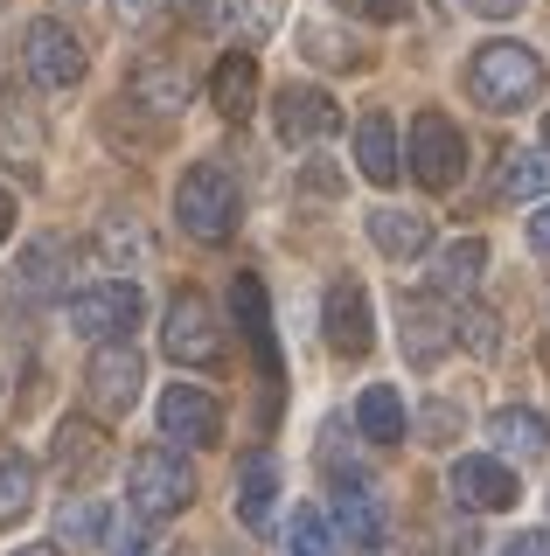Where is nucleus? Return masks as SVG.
I'll use <instances>...</instances> for the list:
<instances>
[{"label": "nucleus", "mask_w": 550, "mask_h": 556, "mask_svg": "<svg viewBox=\"0 0 550 556\" xmlns=\"http://www.w3.org/2000/svg\"><path fill=\"white\" fill-rule=\"evenodd\" d=\"M404 167L418 174V188H433V195H446V188L467 174V139H460V126L446 112H418L411 118V147H404Z\"/></svg>", "instance_id": "nucleus-6"}, {"label": "nucleus", "mask_w": 550, "mask_h": 556, "mask_svg": "<svg viewBox=\"0 0 550 556\" xmlns=\"http://www.w3.org/2000/svg\"><path fill=\"white\" fill-rule=\"evenodd\" d=\"M425 425H433V431H425V439H453V431H446V425H460V410H453V404H433V417H425Z\"/></svg>", "instance_id": "nucleus-34"}, {"label": "nucleus", "mask_w": 550, "mask_h": 556, "mask_svg": "<svg viewBox=\"0 0 550 556\" xmlns=\"http://www.w3.org/2000/svg\"><path fill=\"white\" fill-rule=\"evenodd\" d=\"M140 313H147L140 286H126V278H105V286H84V292H71L63 320H71V334H84V341L118 348V341L133 334V327H140Z\"/></svg>", "instance_id": "nucleus-4"}, {"label": "nucleus", "mask_w": 550, "mask_h": 556, "mask_svg": "<svg viewBox=\"0 0 550 556\" xmlns=\"http://www.w3.org/2000/svg\"><path fill=\"white\" fill-rule=\"evenodd\" d=\"M91 529H105V515H98V508H63L57 515V543H84Z\"/></svg>", "instance_id": "nucleus-31"}, {"label": "nucleus", "mask_w": 550, "mask_h": 556, "mask_svg": "<svg viewBox=\"0 0 550 556\" xmlns=\"http://www.w3.org/2000/svg\"><path fill=\"white\" fill-rule=\"evenodd\" d=\"M286 556H335V529L321 508H293L286 515Z\"/></svg>", "instance_id": "nucleus-28"}, {"label": "nucleus", "mask_w": 550, "mask_h": 556, "mask_svg": "<svg viewBox=\"0 0 550 556\" xmlns=\"http://www.w3.org/2000/svg\"><path fill=\"white\" fill-rule=\"evenodd\" d=\"M161 348H167V362H182V369H216L223 362V320H216V306L202 300L196 286H182L175 300H167Z\"/></svg>", "instance_id": "nucleus-5"}, {"label": "nucleus", "mask_w": 550, "mask_h": 556, "mask_svg": "<svg viewBox=\"0 0 550 556\" xmlns=\"http://www.w3.org/2000/svg\"><path fill=\"white\" fill-rule=\"evenodd\" d=\"M182 91L188 84H182V70L167 56H147L140 70H133V98H140L147 112H182Z\"/></svg>", "instance_id": "nucleus-26"}, {"label": "nucleus", "mask_w": 550, "mask_h": 556, "mask_svg": "<svg viewBox=\"0 0 550 556\" xmlns=\"http://www.w3.org/2000/svg\"><path fill=\"white\" fill-rule=\"evenodd\" d=\"M370 243L384 257H398V265H411V257L433 251V230H425L418 208H370Z\"/></svg>", "instance_id": "nucleus-20"}, {"label": "nucleus", "mask_w": 550, "mask_h": 556, "mask_svg": "<svg viewBox=\"0 0 550 556\" xmlns=\"http://www.w3.org/2000/svg\"><path fill=\"white\" fill-rule=\"evenodd\" d=\"M140 376H147V362L133 355L126 341H118V348H98L91 369H84V404H91L98 425H118V417L140 404Z\"/></svg>", "instance_id": "nucleus-7"}, {"label": "nucleus", "mask_w": 550, "mask_h": 556, "mask_svg": "<svg viewBox=\"0 0 550 556\" xmlns=\"http://www.w3.org/2000/svg\"><path fill=\"white\" fill-rule=\"evenodd\" d=\"M167 8H182L188 22H202V14H210V0H167Z\"/></svg>", "instance_id": "nucleus-39"}, {"label": "nucleus", "mask_w": 550, "mask_h": 556, "mask_svg": "<svg viewBox=\"0 0 550 556\" xmlns=\"http://www.w3.org/2000/svg\"><path fill=\"white\" fill-rule=\"evenodd\" d=\"M446 494H453L460 508H474V515H509L515 501H523V486H515V466L488 459V452H474V459H453Z\"/></svg>", "instance_id": "nucleus-10"}, {"label": "nucleus", "mask_w": 550, "mask_h": 556, "mask_svg": "<svg viewBox=\"0 0 550 556\" xmlns=\"http://www.w3.org/2000/svg\"><path fill=\"white\" fill-rule=\"evenodd\" d=\"M279 22H286V0H223V28L237 42H265Z\"/></svg>", "instance_id": "nucleus-27"}, {"label": "nucleus", "mask_w": 550, "mask_h": 556, "mask_svg": "<svg viewBox=\"0 0 550 556\" xmlns=\"http://www.w3.org/2000/svg\"><path fill=\"white\" fill-rule=\"evenodd\" d=\"M355 167H363V181L390 188L404 174V153H398V126H390L384 112H370L363 126H355Z\"/></svg>", "instance_id": "nucleus-21"}, {"label": "nucleus", "mask_w": 550, "mask_h": 556, "mask_svg": "<svg viewBox=\"0 0 550 556\" xmlns=\"http://www.w3.org/2000/svg\"><path fill=\"white\" fill-rule=\"evenodd\" d=\"M112 14H118V22H147L153 0H112Z\"/></svg>", "instance_id": "nucleus-36"}, {"label": "nucleus", "mask_w": 550, "mask_h": 556, "mask_svg": "<svg viewBox=\"0 0 550 556\" xmlns=\"http://www.w3.org/2000/svg\"><path fill=\"white\" fill-rule=\"evenodd\" d=\"M63 271H71V243H63V237H36L22 251V265H14V300H28V306L57 300Z\"/></svg>", "instance_id": "nucleus-14"}, {"label": "nucleus", "mask_w": 550, "mask_h": 556, "mask_svg": "<svg viewBox=\"0 0 550 556\" xmlns=\"http://www.w3.org/2000/svg\"><path fill=\"white\" fill-rule=\"evenodd\" d=\"M105 556H147V535H140V521H105Z\"/></svg>", "instance_id": "nucleus-30"}, {"label": "nucleus", "mask_w": 550, "mask_h": 556, "mask_svg": "<svg viewBox=\"0 0 550 556\" xmlns=\"http://www.w3.org/2000/svg\"><path fill=\"white\" fill-rule=\"evenodd\" d=\"M502 556H550V529H529V535H515V543Z\"/></svg>", "instance_id": "nucleus-33"}, {"label": "nucleus", "mask_w": 550, "mask_h": 556, "mask_svg": "<svg viewBox=\"0 0 550 556\" xmlns=\"http://www.w3.org/2000/svg\"><path fill=\"white\" fill-rule=\"evenodd\" d=\"M321 334H328L335 355H349V362H363L370 348H376V320H370V292L355 286V278H341V286H328V300H321Z\"/></svg>", "instance_id": "nucleus-11"}, {"label": "nucleus", "mask_w": 550, "mask_h": 556, "mask_svg": "<svg viewBox=\"0 0 550 556\" xmlns=\"http://www.w3.org/2000/svg\"><path fill=\"white\" fill-rule=\"evenodd\" d=\"M8 230H14V195L0 188V243H8Z\"/></svg>", "instance_id": "nucleus-38"}, {"label": "nucleus", "mask_w": 550, "mask_h": 556, "mask_svg": "<svg viewBox=\"0 0 550 556\" xmlns=\"http://www.w3.org/2000/svg\"><path fill=\"white\" fill-rule=\"evenodd\" d=\"M36 508V459L14 445H0V529H14V521H28Z\"/></svg>", "instance_id": "nucleus-25"}, {"label": "nucleus", "mask_w": 550, "mask_h": 556, "mask_svg": "<svg viewBox=\"0 0 550 556\" xmlns=\"http://www.w3.org/2000/svg\"><path fill=\"white\" fill-rule=\"evenodd\" d=\"M341 14H355V22H398L411 0H335Z\"/></svg>", "instance_id": "nucleus-32"}, {"label": "nucleus", "mask_w": 550, "mask_h": 556, "mask_svg": "<svg viewBox=\"0 0 550 556\" xmlns=\"http://www.w3.org/2000/svg\"><path fill=\"white\" fill-rule=\"evenodd\" d=\"M550 188V161L537 147H509L502 161H495V174H488V195L495 202H537Z\"/></svg>", "instance_id": "nucleus-19"}, {"label": "nucleus", "mask_w": 550, "mask_h": 556, "mask_svg": "<svg viewBox=\"0 0 550 556\" xmlns=\"http://www.w3.org/2000/svg\"><path fill=\"white\" fill-rule=\"evenodd\" d=\"M467 98L480 112H523L543 98V63L523 42H480L467 63Z\"/></svg>", "instance_id": "nucleus-1"}, {"label": "nucleus", "mask_w": 550, "mask_h": 556, "mask_svg": "<svg viewBox=\"0 0 550 556\" xmlns=\"http://www.w3.org/2000/svg\"><path fill=\"white\" fill-rule=\"evenodd\" d=\"M126 501H133V515H147V521L182 515L188 501H196V466H188L175 445L133 452V459H126Z\"/></svg>", "instance_id": "nucleus-3"}, {"label": "nucleus", "mask_w": 550, "mask_h": 556, "mask_svg": "<svg viewBox=\"0 0 550 556\" xmlns=\"http://www.w3.org/2000/svg\"><path fill=\"white\" fill-rule=\"evenodd\" d=\"M210 98H216V112L230 118V126H237V118H251V104H258V56H251V49H237V56L216 63Z\"/></svg>", "instance_id": "nucleus-22"}, {"label": "nucleus", "mask_w": 550, "mask_h": 556, "mask_svg": "<svg viewBox=\"0 0 550 556\" xmlns=\"http://www.w3.org/2000/svg\"><path fill=\"white\" fill-rule=\"evenodd\" d=\"M272 132H279V147H321V139L341 132V104L328 91H314V84H286L279 104H272Z\"/></svg>", "instance_id": "nucleus-9"}, {"label": "nucleus", "mask_w": 550, "mask_h": 556, "mask_svg": "<svg viewBox=\"0 0 550 556\" xmlns=\"http://www.w3.org/2000/svg\"><path fill=\"white\" fill-rule=\"evenodd\" d=\"M398 341L418 369H433L446 348H453V313L439 300H398Z\"/></svg>", "instance_id": "nucleus-13"}, {"label": "nucleus", "mask_w": 550, "mask_h": 556, "mask_svg": "<svg viewBox=\"0 0 550 556\" xmlns=\"http://www.w3.org/2000/svg\"><path fill=\"white\" fill-rule=\"evenodd\" d=\"M175 223L196 243H230L237 223H245V195H237L230 167H216V161L188 167L182 181H175Z\"/></svg>", "instance_id": "nucleus-2"}, {"label": "nucleus", "mask_w": 550, "mask_h": 556, "mask_svg": "<svg viewBox=\"0 0 550 556\" xmlns=\"http://www.w3.org/2000/svg\"><path fill=\"white\" fill-rule=\"evenodd\" d=\"M272 486H279L272 452H245L237 459V515H245V529H265L272 521Z\"/></svg>", "instance_id": "nucleus-23"}, {"label": "nucleus", "mask_w": 550, "mask_h": 556, "mask_svg": "<svg viewBox=\"0 0 550 556\" xmlns=\"http://www.w3.org/2000/svg\"><path fill=\"white\" fill-rule=\"evenodd\" d=\"M488 439H495V452H502V466L509 459H543L550 425H543V410H529V404H502L488 417Z\"/></svg>", "instance_id": "nucleus-17"}, {"label": "nucleus", "mask_w": 550, "mask_h": 556, "mask_svg": "<svg viewBox=\"0 0 550 556\" xmlns=\"http://www.w3.org/2000/svg\"><path fill=\"white\" fill-rule=\"evenodd\" d=\"M543 147H550V118H543Z\"/></svg>", "instance_id": "nucleus-41"}, {"label": "nucleus", "mask_w": 550, "mask_h": 556, "mask_svg": "<svg viewBox=\"0 0 550 556\" xmlns=\"http://www.w3.org/2000/svg\"><path fill=\"white\" fill-rule=\"evenodd\" d=\"M467 8H474V14H488V22H509V14L523 8V0H467Z\"/></svg>", "instance_id": "nucleus-35"}, {"label": "nucleus", "mask_w": 550, "mask_h": 556, "mask_svg": "<svg viewBox=\"0 0 550 556\" xmlns=\"http://www.w3.org/2000/svg\"><path fill=\"white\" fill-rule=\"evenodd\" d=\"M335 521H341V543H355V549H376L384 543V501H376V486L370 480H341L335 486Z\"/></svg>", "instance_id": "nucleus-16"}, {"label": "nucleus", "mask_w": 550, "mask_h": 556, "mask_svg": "<svg viewBox=\"0 0 550 556\" xmlns=\"http://www.w3.org/2000/svg\"><path fill=\"white\" fill-rule=\"evenodd\" d=\"M161 431H167V445H216L223 439V404L210 390L175 382V390L161 396Z\"/></svg>", "instance_id": "nucleus-12"}, {"label": "nucleus", "mask_w": 550, "mask_h": 556, "mask_svg": "<svg viewBox=\"0 0 550 556\" xmlns=\"http://www.w3.org/2000/svg\"><path fill=\"white\" fill-rule=\"evenodd\" d=\"M22 63H28V77L42 84V91H71V84H84V70H91V56H84V42L63 22H28L22 35Z\"/></svg>", "instance_id": "nucleus-8"}, {"label": "nucleus", "mask_w": 550, "mask_h": 556, "mask_svg": "<svg viewBox=\"0 0 550 556\" xmlns=\"http://www.w3.org/2000/svg\"><path fill=\"white\" fill-rule=\"evenodd\" d=\"M230 300H237V327H245V341L258 348V369L265 376H286V355H279V341H272V306H265V286L245 271L230 286Z\"/></svg>", "instance_id": "nucleus-18"}, {"label": "nucleus", "mask_w": 550, "mask_h": 556, "mask_svg": "<svg viewBox=\"0 0 550 556\" xmlns=\"http://www.w3.org/2000/svg\"><path fill=\"white\" fill-rule=\"evenodd\" d=\"M529 243H537V251H550V208H537V216H529Z\"/></svg>", "instance_id": "nucleus-37"}, {"label": "nucleus", "mask_w": 550, "mask_h": 556, "mask_svg": "<svg viewBox=\"0 0 550 556\" xmlns=\"http://www.w3.org/2000/svg\"><path fill=\"white\" fill-rule=\"evenodd\" d=\"M14 556H63L57 543H28V549H14Z\"/></svg>", "instance_id": "nucleus-40"}, {"label": "nucleus", "mask_w": 550, "mask_h": 556, "mask_svg": "<svg viewBox=\"0 0 550 556\" xmlns=\"http://www.w3.org/2000/svg\"><path fill=\"white\" fill-rule=\"evenodd\" d=\"M175 556H196V549H175Z\"/></svg>", "instance_id": "nucleus-42"}, {"label": "nucleus", "mask_w": 550, "mask_h": 556, "mask_svg": "<svg viewBox=\"0 0 550 556\" xmlns=\"http://www.w3.org/2000/svg\"><path fill=\"white\" fill-rule=\"evenodd\" d=\"M480 265H488V243L460 237V243H446V251H433L425 286H433V300H467V292L480 286Z\"/></svg>", "instance_id": "nucleus-15"}, {"label": "nucleus", "mask_w": 550, "mask_h": 556, "mask_svg": "<svg viewBox=\"0 0 550 556\" xmlns=\"http://www.w3.org/2000/svg\"><path fill=\"white\" fill-rule=\"evenodd\" d=\"M404 425H411L404 396L390 390V382H370L363 404H355V431H363L370 445H398V439H404Z\"/></svg>", "instance_id": "nucleus-24"}, {"label": "nucleus", "mask_w": 550, "mask_h": 556, "mask_svg": "<svg viewBox=\"0 0 550 556\" xmlns=\"http://www.w3.org/2000/svg\"><path fill=\"white\" fill-rule=\"evenodd\" d=\"M98 452H105V439H98L91 425H63V431H57V466H63V473H71V480H77L84 466L98 459Z\"/></svg>", "instance_id": "nucleus-29"}]
</instances>
